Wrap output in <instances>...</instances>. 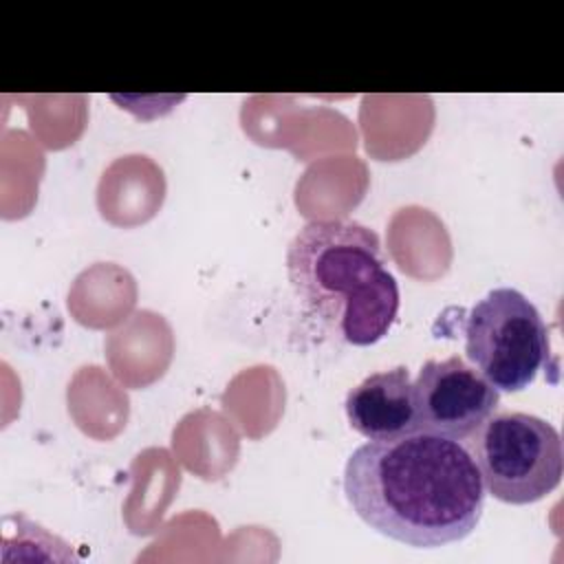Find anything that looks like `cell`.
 <instances>
[{
	"instance_id": "1",
	"label": "cell",
	"mask_w": 564,
	"mask_h": 564,
	"mask_svg": "<svg viewBox=\"0 0 564 564\" xmlns=\"http://www.w3.org/2000/svg\"><path fill=\"white\" fill-rule=\"evenodd\" d=\"M344 494L370 529L416 549L467 538L485 509L467 445L425 430L359 445L344 467Z\"/></svg>"
},
{
	"instance_id": "2",
	"label": "cell",
	"mask_w": 564,
	"mask_h": 564,
	"mask_svg": "<svg viewBox=\"0 0 564 564\" xmlns=\"http://www.w3.org/2000/svg\"><path fill=\"white\" fill-rule=\"evenodd\" d=\"M289 282L330 335L370 346L388 335L399 311V284L379 236L357 220H311L286 249Z\"/></svg>"
},
{
	"instance_id": "3",
	"label": "cell",
	"mask_w": 564,
	"mask_h": 564,
	"mask_svg": "<svg viewBox=\"0 0 564 564\" xmlns=\"http://www.w3.org/2000/svg\"><path fill=\"white\" fill-rule=\"evenodd\" d=\"M485 491L507 505H531L557 489L564 471L560 432L527 412L491 414L467 441Z\"/></svg>"
},
{
	"instance_id": "4",
	"label": "cell",
	"mask_w": 564,
	"mask_h": 564,
	"mask_svg": "<svg viewBox=\"0 0 564 564\" xmlns=\"http://www.w3.org/2000/svg\"><path fill=\"white\" fill-rule=\"evenodd\" d=\"M465 352L498 390L520 392L551 357L549 328L533 302L509 286L489 291L465 317Z\"/></svg>"
},
{
	"instance_id": "5",
	"label": "cell",
	"mask_w": 564,
	"mask_h": 564,
	"mask_svg": "<svg viewBox=\"0 0 564 564\" xmlns=\"http://www.w3.org/2000/svg\"><path fill=\"white\" fill-rule=\"evenodd\" d=\"M412 388L416 427L456 441L469 438L500 405V392L458 355L425 361Z\"/></svg>"
},
{
	"instance_id": "6",
	"label": "cell",
	"mask_w": 564,
	"mask_h": 564,
	"mask_svg": "<svg viewBox=\"0 0 564 564\" xmlns=\"http://www.w3.org/2000/svg\"><path fill=\"white\" fill-rule=\"evenodd\" d=\"M344 410L350 427L368 441H388L419 430L412 377L405 366L368 375L348 390Z\"/></svg>"
},
{
	"instance_id": "7",
	"label": "cell",
	"mask_w": 564,
	"mask_h": 564,
	"mask_svg": "<svg viewBox=\"0 0 564 564\" xmlns=\"http://www.w3.org/2000/svg\"><path fill=\"white\" fill-rule=\"evenodd\" d=\"M2 562L29 560V562H68L75 560L70 546L46 531L42 524L29 520L22 513H9L2 518Z\"/></svg>"
}]
</instances>
